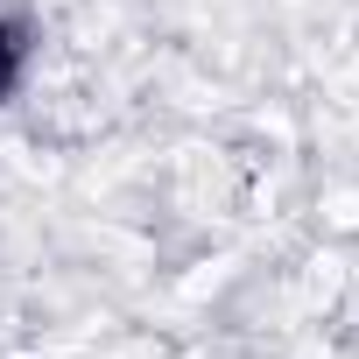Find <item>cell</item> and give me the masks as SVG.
<instances>
[{
    "label": "cell",
    "mask_w": 359,
    "mask_h": 359,
    "mask_svg": "<svg viewBox=\"0 0 359 359\" xmlns=\"http://www.w3.org/2000/svg\"><path fill=\"white\" fill-rule=\"evenodd\" d=\"M15 71H22V43H15V36H0V92L15 85Z\"/></svg>",
    "instance_id": "6da1fadb"
}]
</instances>
